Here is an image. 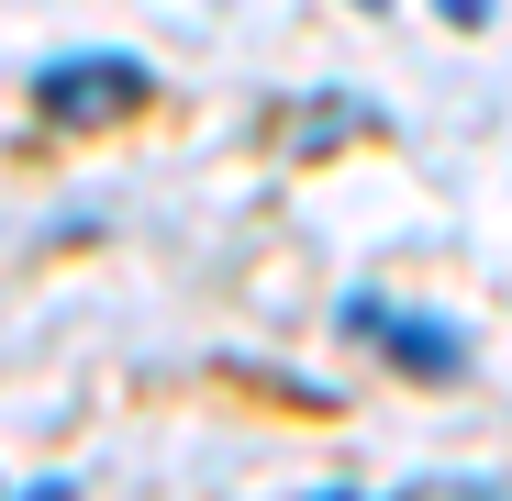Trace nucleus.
Wrapping results in <instances>:
<instances>
[{
	"mask_svg": "<svg viewBox=\"0 0 512 501\" xmlns=\"http://www.w3.org/2000/svg\"><path fill=\"white\" fill-rule=\"evenodd\" d=\"M145 56H67V67H45L34 78V112L56 123V134H90V123H112V112H145Z\"/></svg>",
	"mask_w": 512,
	"mask_h": 501,
	"instance_id": "obj_1",
	"label": "nucleus"
},
{
	"mask_svg": "<svg viewBox=\"0 0 512 501\" xmlns=\"http://www.w3.org/2000/svg\"><path fill=\"white\" fill-rule=\"evenodd\" d=\"M334 323L368 334V346H379L390 368H412V379H468V334H457V323H423V312H401V301H379V290H346Z\"/></svg>",
	"mask_w": 512,
	"mask_h": 501,
	"instance_id": "obj_2",
	"label": "nucleus"
},
{
	"mask_svg": "<svg viewBox=\"0 0 512 501\" xmlns=\"http://www.w3.org/2000/svg\"><path fill=\"white\" fill-rule=\"evenodd\" d=\"M435 12H446L457 34H479V23H490V0H435Z\"/></svg>",
	"mask_w": 512,
	"mask_h": 501,
	"instance_id": "obj_3",
	"label": "nucleus"
},
{
	"mask_svg": "<svg viewBox=\"0 0 512 501\" xmlns=\"http://www.w3.org/2000/svg\"><path fill=\"white\" fill-rule=\"evenodd\" d=\"M357 12H390V0H357Z\"/></svg>",
	"mask_w": 512,
	"mask_h": 501,
	"instance_id": "obj_4",
	"label": "nucleus"
}]
</instances>
